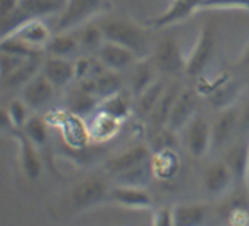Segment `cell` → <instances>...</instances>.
Here are the masks:
<instances>
[{
	"label": "cell",
	"instance_id": "obj_1",
	"mask_svg": "<svg viewBox=\"0 0 249 226\" xmlns=\"http://www.w3.org/2000/svg\"><path fill=\"white\" fill-rule=\"evenodd\" d=\"M105 41L115 42L132 51L138 58L152 55L151 39L144 27L125 16H105L99 20Z\"/></svg>",
	"mask_w": 249,
	"mask_h": 226
},
{
	"label": "cell",
	"instance_id": "obj_2",
	"mask_svg": "<svg viewBox=\"0 0 249 226\" xmlns=\"http://www.w3.org/2000/svg\"><path fill=\"white\" fill-rule=\"evenodd\" d=\"M108 6V0H66L65 10L56 18L55 32H74L92 22Z\"/></svg>",
	"mask_w": 249,
	"mask_h": 226
},
{
	"label": "cell",
	"instance_id": "obj_3",
	"mask_svg": "<svg viewBox=\"0 0 249 226\" xmlns=\"http://www.w3.org/2000/svg\"><path fill=\"white\" fill-rule=\"evenodd\" d=\"M111 187L104 176L92 174L82 179L72 187L69 203L74 212H85L110 200Z\"/></svg>",
	"mask_w": 249,
	"mask_h": 226
},
{
	"label": "cell",
	"instance_id": "obj_4",
	"mask_svg": "<svg viewBox=\"0 0 249 226\" xmlns=\"http://www.w3.org/2000/svg\"><path fill=\"white\" fill-rule=\"evenodd\" d=\"M216 46V30L213 24H205L199 32L193 49L187 54L185 63V74L190 77H201L205 69L209 68L210 61L215 54Z\"/></svg>",
	"mask_w": 249,
	"mask_h": 226
},
{
	"label": "cell",
	"instance_id": "obj_5",
	"mask_svg": "<svg viewBox=\"0 0 249 226\" xmlns=\"http://www.w3.org/2000/svg\"><path fill=\"white\" fill-rule=\"evenodd\" d=\"M182 141L191 157H205L212 150V124L209 119L196 113L191 121L182 129Z\"/></svg>",
	"mask_w": 249,
	"mask_h": 226
},
{
	"label": "cell",
	"instance_id": "obj_6",
	"mask_svg": "<svg viewBox=\"0 0 249 226\" xmlns=\"http://www.w3.org/2000/svg\"><path fill=\"white\" fill-rule=\"evenodd\" d=\"M151 58L160 74L177 75L185 73L187 55L182 52L179 41L173 37L163 38L152 51Z\"/></svg>",
	"mask_w": 249,
	"mask_h": 226
},
{
	"label": "cell",
	"instance_id": "obj_7",
	"mask_svg": "<svg viewBox=\"0 0 249 226\" xmlns=\"http://www.w3.org/2000/svg\"><path fill=\"white\" fill-rule=\"evenodd\" d=\"M152 159V150L147 143H133L127 146L125 150L115 154L105 162V173L111 178L123 174L129 170L149 164Z\"/></svg>",
	"mask_w": 249,
	"mask_h": 226
},
{
	"label": "cell",
	"instance_id": "obj_8",
	"mask_svg": "<svg viewBox=\"0 0 249 226\" xmlns=\"http://www.w3.org/2000/svg\"><path fill=\"white\" fill-rule=\"evenodd\" d=\"M205 0H171V3L155 18L149 19L146 25L154 30H163V28L180 24L187 20L190 16L199 13L201 5Z\"/></svg>",
	"mask_w": 249,
	"mask_h": 226
},
{
	"label": "cell",
	"instance_id": "obj_9",
	"mask_svg": "<svg viewBox=\"0 0 249 226\" xmlns=\"http://www.w3.org/2000/svg\"><path fill=\"white\" fill-rule=\"evenodd\" d=\"M240 127V105H231L219 110V115L212 123V148L221 150L232 143V138L238 133Z\"/></svg>",
	"mask_w": 249,
	"mask_h": 226
},
{
	"label": "cell",
	"instance_id": "obj_10",
	"mask_svg": "<svg viewBox=\"0 0 249 226\" xmlns=\"http://www.w3.org/2000/svg\"><path fill=\"white\" fill-rule=\"evenodd\" d=\"M223 155V160L229 167L235 181V186H243L246 188L248 168H249V135H240L232 141Z\"/></svg>",
	"mask_w": 249,
	"mask_h": 226
},
{
	"label": "cell",
	"instance_id": "obj_11",
	"mask_svg": "<svg viewBox=\"0 0 249 226\" xmlns=\"http://www.w3.org/2000/svg\"><path fill=\"white\" fill-rule=\"evenodd\" d=\"M202 186L212 198H221L229 193V190L235 186L233 176L226 162L215 160L205 167L202 173Z\"/></svg>",
	"mask_w": 249,
	"mask_h": 226
},
{
	"label": "cell",
	"instance_id": "obj_12",
	"mask_svg": "<svg viewBox=\"0 0 249 226\" xmlns=\"http://www.w3.org/2000/svg\"><path fill=\"white\" fill-rule=\"evenodd\" d=\"M196 113H197L196 91L188 87H182L180 93L173 105V110H171L166 127L176 133L182 132V129L191 121V118H193Z\"/></svg>",
	"mask_w": 249,
	"mask_h": 226
},
{
	"label": "cell",
	"instance_id": "obj_13",
	"mask_svg": "<svg viewBox=\"0 0 249 226\" xmlns=\"http://www.w3.org/2000/svg\"><path fill=\"white\" fill-rule=\"evenodd\" d=\"M108 201H113L121 207L132 210L154 209V198L146 187L119 186V184H116L115 187H111Z\"/></svg>",
	"mask_w": 249,
	"mask_h": 226
},
{
	"label": "cell",
	"instance_id": "obj_14",
	"mask_svg": "<svg viewBox=\"0 0 249 226\" xmlns=\"http://www.w3.org/2000/svg\"><path fill=\"white\" fill-rule=\"evenodd\" d=\"M13 137L16 138L19 146V164L24 176L28 181H38L42 171V160L39 155V148L28 140V137L22 131H14Z\"/></svg>",
	"mask_w": 249,
	"mask_h": 226
},
{
	"label": "cell",
	"instance_id": "obj_15",
	"mask_svg": "<svg viewBox=\"0 0 249 226\" xmlns=\"http://www.w3.org/2000/svg\"><path fill=\"white\" fill-rule=\"evenodd\" d=\"M13 35L33 51L46 54V47L52 39L53 32L44 19H28Z\"/></svg>",
	"mask_w": 249,
	"mask_h": 226
},
{
	"label": "cell",
	"instance_id": "obj_16",
	"mask_svg": "<svg viewBox=\"0 0 249 226\" xmlns=\"http://www.w3.org/2000/svg\"><path fill=\"white\" fill-rule=\"evenodd\" d=\"M174 226H207L212 218L209 201H190L173 206Z\"/></svg>",
	"mask_w": 249,
	"mask_h": 226
},
{
	"label": "cell",
	"instance_id": "obj_17",
	"mask_svg": "<svg viewBox=\"0 0 249 226\" xmlns=\"http://www.w3.org/2000/svg\"><path fill=\"white\" fill-rule=\"evenodd\" d=\"M96 56L105 66V69L115 71V73L130 69L135 63L141 60L132 51H129V49L115 44V42H110V41L102 42V46L99 47V51L96 52Z\"/></svg>",
	"mask_w": 249,
	"mask_h": 226
},
{
	"label": "cell",
	"instance_id": "obj_18",
	"mask_svg": "<svg viewBox=\"0 0 249 226\" xmlns=\"http://www.w3.org/2000/svg\"><path fill=\"white\" fill-rule=\"evenodd\" d=\"M19 93H20L19 97L27 104V107L33 112H36V110H41L42 107H46L53 99L55 87L39 73L38 75H35Z\"/></svg>",
	"mask_w": 249,
	"mask_h": 226
},
{
	"label": "cell",
	"instance_id": "obj_19",
	"mask_svg": "<svg viewBox=\"0 0 249 226\" xmlns=\"http://www.w3.org/2000/svg\"><path fill=\"white\" fill-rule=\"evenodd\" d=\"M41 74L53 85L55 90L66 88L75 79L74 61H71L69 58L46 55L44 60H42Z\"/></svg>",
	"mask_w": 249,
	"mask_h": 226
},
{
	"label": "cell",
	"instance_id": "obj_20",
	"mask_svg": "<svg viewBox=\"0 0 249 226\" xmlns=\"http://www.w3.org/2000/svg\"><path fill=\"white\" fill-rule=\"evenodd\" d=\"M180 90H182V85L179 82L168 83V87L165 88L163 94L160 96L159 102L155 104L154 110L151 112V115H149L146 119V123L149 124V127H151V131L166 127L171 110H173V105L176 102L177 96H179Z\"/></svg>",
	"mask_w": 249,
	"mask_h": 226
},
{
	"label": "cell",
	"instance_id": "obj_21",
	"mask_svg": "<svg viewBox=\"0 0 249 226\" xmlns=\"http://www.w3.org/2000/svg\"><path fill=\"white\" fill-rule=\"evenodd\" d=\"M121 124H123V121L107 115L104 112L96 110L88 124L89 140L97 141V143H104V141L115 138L118 132L121 131Z\"/></svg>",
	"mask_w": 249,
	"mask_h": 226
},
{
	"label": "cell",
	"instance_id": "obj_22",
	"mask_svg": "<svg viewBox=\"0 0 249 226\" xmlns=\"http://www.w3.org/2000/svg\"><path fill=\"white\" fill-rule=\"evenodd\" d=\"M152 174L155 179L171 181L174 179L180 168V159L176 150H161L152 152L151 159Z\"/></svg>",
	"mask_w": 249,
	"mask_h": 226
},
{
	"label": "cell",
	"instance_id": "obj_23",
	"mask_svg": "<svg viewBox=\"0 0 249 226\" xmlns=\"http://www.w3.org/2000/svg\"><path fill=\"white\" fill-rule=\"evenodd\" d=\"M42 60H44V54L35 55L32 58H28L24 65H20L10 77H6L3 82H0V85H3L6 90L20 91L35 75H38L41 73Z\"/></svg>",
	"mask_w": 249,
	"mask_h": 226
},
{
	"label": "cell",
	"instance_id": "obj_24",
	"mask_svg": "<svg viewBox=\"0 0 249 226\" xmlns=\"http://www.w3.org/2000/svg\"><path fill=\"white\" fill-rule=\"evenodd\" d=\"M157 74L160 73L157 71V68H155L151 56L141 58L135 63L132 66V77H130V88H132L133 96L135 97L140 96L146 88L151 87V85L160 77Z\"/></svg>",
	"mask_w": 249,
	"mask_h": 226
},
{
	"label": "cell",
	"instance_id": "obj_25",
	"mask_svg": "<svg viewBox=\"0 0 249 226\" xmlns=\"http://www.w3.org/2000/svg\"><path fill=\"white\" fill-rule=\"evenodd\" d=\"M66 0H19V6L28 19H47L65 10Z\"/></svg>",
	"mask_w": 249,
	"mask_h": 226
},
{
	"label": "cell",
	"instance_id": "obj_26",
	"mask_svg": "<svg viewBox=\"0 0 249 226\" xmlns=\"http://www.w3.org/2000/svg\"><path fill=\"white\" fill-rule=\"evenodd\" d=\"M66 105L69 113L82 118L85 115H88V113L97 110L99 99L92 93H89V91L85 90L82 85H77V87L69 90V93L66 96Z\"/></svg>",
	"mask_w": 249,
	"mask_h": 226
},
{
	"label": "cell",
	"instance_id": "obj_27",
	"mask_svg": "<svg viewBox=\"0 0 249 226\" xmlns=\"http://www.w3.org/2000/svg\"><path fill=\"white\" fill-rule=\"evenodd\" d=\"M132 109H133L132 99L125 90H121L115 94L101 99V101H99V105H97L99 112H104L107 115L119 119V121H124V119L132 113Z\"/></svg>",
	"mask_w": 249,
	"mask_h": 226
},
{
	"label": "cell",
	"instance_id": "obj_28",
	"mask_svg": "<svg viewBox=\"0 0 249 226\" xmlns=\"http://www.w3.org/2000/svg\"><path fill=\"white\" fill-rule=\"evenodd\" d=\"M166 87H168L166 79L163 75H160L159 79L151 85V87L146 88L140 96H137V101H135V107H133L135 113L146 121L147 116L151 115V112L154 110L155 104L159 102V99L163 94V91H165Z\"/></svg>",
	"mask_w": 249,
	"mask_h": 226
},
{
	"label": "cell",
	"instance_id": "obj_29",
	"mask_svg": "<svg viewBox=\"0 0 249 226\" xmlns=\"http://www.w3.org/2000/svg\"><path fill=\"white\" fill-rule=\"evenodd\" d=\"M79 51L80 44L74 32H53V37L46 47V55L71 58Z\"/></svg>",
	"mask_w": 249,
	"mask_h": 226
},
{
	"label": "cell",
	"instance_id": "obj_30",
	"mask_svg": "<svg viewBox=\"0 0 249 226\" xmlns=\"http://www.w3.org/2000/svg\"><path fill=\"white\" fill-rule=\"evenodd\" d=\"M238 96V87L231 80L219 82L213 87L209 93V102L213 109L224 110L231 105H235V99Z\"/></svg>",
	"mask_w": 249,
	"mask_h": 226
},
{
	"label": "cell",
	"instance_id": "obj_31",
	"mask_svg": "<svg viewBox=\"0 0 249 226\" xmlns=\"http://www.w3.org/2000/svg\"><path fill=\"white\" fill-rule=\"evenodd\" d=\"M74 33L77 39H79L82 51L97 52L99 47H101L102 42L105 41L101 25H99V22H94V20L80 28H77V30H74Z\"/></svg>",
	"mask_w": 249,
	"mask_h": 226
},
{
	"label": "cell",
	"instance_id": "obj_32",
	"mask_svg": "<svg viewBox=\"0 0 249 226\" xmlns=\"http://www.w3.org/2000/svg\"><path fill=\"white\" fill-rule=\"evenodd\" d=\"M20 131H22L28 137V140L33 141L38 148L46 146L47 140H49V121H47V118L39 116V115H32Z\"/></svg>",
	"mask_w": 249,
	"mask_h": 226
},
{
	"label": "cell",
	"instance_id": "obj_33",
	"mask_svg": "<svg viewBox=\"0 0 249 226\" xmlns=\"http://www.w3.org/2000/svg\"><path fill=\"white\" fill-rule=\"evenodd\" d=\"M151 178H154V174H152L151 162H149V164H144L141 167L129 170V171L119 174V176H116V178H113V179H115V182L119 184V186L146 187L147 182L151 181Z\"/></svg>",
	"mask_w": 249,
	"mask_h": 226
},
{
	"label": "cell",
	"instance_id": "obj_34",
	"mask_svg": "<svg viewBox=\"0 0 249 226\" xmlns=\"http://www.w3.org/2000/svg\"><path fill=\"white\" fill-rule=\"evenodd\" d=\"M6 110H8V115H10V119L14 126V129H22L25 126V123L28 121V118H30V109L27 107V104L22 101L20 97H16V99H11L10 104L6 105Z\"/></svg>",
	"mask_w": 249,
	"mask_h": 226
},
{
	"label": "cell",
	"instance_id": "obj_35",
	"mask_svg": "<svg viewBox=\"0 0 249 226\" xmlns=\"http://www.w3.org/2000/svg\"><path fill=\"white\" fill-rule=\"evenodd\" d=\"M219 10H241L249 13V0H205L199 13Z\"/></svg>",
	"mask_w": 249,
	"mask_h": 226
},
{
	"label": "cell",
	"instance_id": "obj_36",
	"mask_svg": "<svg viewBox=\"0 0 249 226\" xmlns=\"http://www.w3.org/2000/svg\"><path fill=\"white\" fill-rule=\"evenodd\" d=\"M151 226H174L173 206H159L152 209Z\"/></svg>",
	"mask_w": 249,
	"mask_h": 226
},
{
	"label": "cell",
	"instance_id": "obj_37",
	"mask_svg": "<svg viewBox=\"0 0 249 226\" xmlns=\"http://www.w3.org/2000/svg\"><path fill=\"white\" fill-rule=\"evenodd\" d=\"M238 135H249V96L240 105V127Z\"/></svg>",
	"mask_w": 249,
	"mask_h": 226
},
{
	"label": "cell",
	"instance_id": "obj_38",
	"mask_svg": "<svg viewBox=\"0 0 249 226\" xmlns=\"http://www.w3.org/2000/svg\"><path fill=\"white\" fill-rule=\"evenodd\" d=\"M19 11V0H0V19L10 18Z\"/></svg>",
	"mask_w": 249,
	"mask_h": 226
},
{
	"label": "cell",
	"instance_id": "obj_39",
	"mask_svg": "<svg viewBox=\"0 0 249 226\" xmlns=\"http://www.w3.org/2000/svg\"><path fill=\"white\" fill-rule=\"evenodd\" d=\"M14 131H18V129H14L10 115H8V110H6V107H0V133L3 132V133L13 135Z\"/></svg>",
	"mask_w": 249,
	"mask_h": 226
},
{
	"label": "cell",
	"instance_id": "obj_40",
	"mask_svg": "<svg viewBox=\"0 0 249 226\" xmlns=\"http://www.w3.org/2000/svg\"><path fill=\"white\" fill-rule=\"evenodd\" d=\"M238 66L240 68H245V69H249V41L246 42V46L243 47V51H241L240 56H238Z\"/></svg>",
	"mask_w": 249,
	"mask_h": 226
},
{
	"label": "cell",
	"instance_id": "obj_41",
	"mask_svg": "<svg viewBox=\"0 0 249 226\" xmlns=\"http://www.w3.org/2000/svg\"><path fill=\"white\" fill-rule=\"evenodd\" d=\"M246 190H248V193H249V168H248V181H246Z\"/></svg>",
	"mask_w": 249,
	"mask_h": 226
},
{
	"label": "cell",
	"instance_id": "obj_42",
	"mask_svg": "<svg viewBox=\"0 0 249 226\" xmlns=\"http://www.w3.org/2000/svg\"><path fill=\"white\" fill-rule=\"evenodd\" d=\"M0 145H2V141H0Z\"/></svg>",
	"mask_w": 249,
	"mask_h": 226
}]
</instances>
